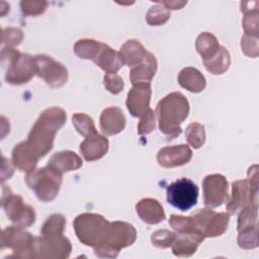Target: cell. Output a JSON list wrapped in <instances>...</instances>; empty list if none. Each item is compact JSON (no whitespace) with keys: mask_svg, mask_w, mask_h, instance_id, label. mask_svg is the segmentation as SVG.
I'll use <instances>...</instances> for the list:
<instances>
[{"mask_svg":"<svg viewBox=\"0 0 259 259\" xmlns=\"http://www.w3.org/2000/svg\"><path fill=\"white\" fill-rule=\"evenodd\" d=\"M238 245L241 249L249 250L258 247V226L239 232Z\"/></svg>","mask_w":259,"mask_h":259,"instance_id":"obj_36","label":"cell"},{"mask_svg":"<svg viewBox=\"0 0 259 259\" xmlns=\"http://www.w3.org/2000/svg\"><path fill=\"white\" fill-rule=\"evenodd\" d=\"M156 125L155 112L150 108L146 113L141 116L140 122L138 124V134L141 136L149 135L153 132Z\"/></svg>","mask_w":259,"mask_h":259,"instance_id":"obj_40","label":"cell"},{"mask_svg":"<svg viewBox=\"0 0 259 259\" xmlns=\"http://www.w3.org/2000/svg\"><path fill=\"white\" fill-rule=\"evenodd\" d=\"M137 239V231L133 225L125 222L110 223L105 243L93 248L99 258H115L123 248L132 246Z\"/></svg>","mask_w":259,"mask_h":259,"instance_id":"obj_5","label":"cell"},{"mask_svg":"<svg viewBox=\"0 0 259 259\" xmlns=\"http://www.w3.org/2000/svg\"><path fill=\"white\" fill-rule=\"evenodd\" d=\"M103 85L107 91L112 94H118L122 91L124 83L117 74H105L103 77Z\"/></svg>","mask_w":259,"mask_h":259,"instance_id":"obj_42","label":"cell"},{"mask_svg":"<svg viewBox=\"0 0 259 259\" xmlns=\"http://www.w3.org/2000/svg\"><path fill=\"white\" fill-rule=\"evenodd\" d=\"M125 121V116L119 107H107L100 114L101 132L106 136L116 135L123 131Z\"/></svg>","mask_w":259,"mask_h":259,"instance_id":"obj_19","label":"cell"},{"mask_svg":"<svg viewBox=\"0 0 259 259\" xmlns=\"http://www.w3.org/2000/svg\"><path fill=\"white\" fill-rule=\"evenodd\" d=\"M72 251V245L65 236L46 238L35 237V258L65 259Z\"/></svg>","mask_w":259,"mask_h":259,"instance_id":"obj_12","label":"cell"},{"mask_svg":"<svg viewBox=\"0 0 259 259\" xmlns=\"http://www.w3.org/2000/svg\"><path fill=\"white\" fill-rule=\"evenodd\" d=\"M185 139L192 148L199 149L205 142L204 126L198 122L190 123L185 131Z\"/></svg>","mask_w":259,"mask_h":259,"instance_id":"obj_33","label":"cell"},{"mask_svg":"<svg viewBox=\"0 0 259 259\" xmlns=\"http://www.w3.org/2000/svg\"><path fill=\"white\" fill-rule=\"evenodd\" d=\"M170 18V10L161 3L152 6L146 15V21L149 25L158 26L163 25Z\"/></svg>","mask_w":259,"mask_h":259,"instance_id":"obj_34","label":"cell"},{"mask_svg":"<svg viewBox=\"0 0 259 259\" xmlns=\"http://www.w3.org/2000/svg\"><path fill=\"white\" fill-rule=\"evenodd\" d=\"M82 159L72 151H61L54 154L49 160L47 166L63 174L69 171H75L82 166Z\"/></svg>","mask_w":259,"mask_h":259,"instance_id":"obj_22","label":"cell"},{"mask_svg":"<svg viewBox=\"0 0 259 259\" xmlns=\"http://www.w3.org/2000/svg\"><path fill=\"white\" fill-rule=\"evenodd\" d=\"M155 113L160 131L172 140L182 133L180 123L189 113L188 100L180 92H172L159 101Z\"/></svg>","mask_w":259,"mask_h":259,"instance_id":"obj_2","label":"cell"},{"mask_svg":"<svg viewBox=\"0 0 259 259\" xmlns=\"http://www.w3.org/2000/svg\"><path fill=\"white\" fill-rule=\"evenodd\" d=\"M243 28L246 35H258V10L257 8L244 12Z\"/></svg>","mask_w":259,"mask_h":259,"instance_id":"obj_37","label":"cell"},{"mask_svg":"<svg viewBox=\"0 0 259 259\" xmlns=\"http://www.w3.org/2000/svg\"><path fill=\"white\" fill-rule=\"evenodd\" d=\"M73 226L78 240L86 246L95 248L105 243L110 222L100 214L85 212L75 218Z\"/></svg>","mask_w":259,"mask_h":259,"instance_id":"obj_4","label":"cell"},{"mask_svg":"<svg viewBox=\"0 0 259 259\" xmlns=\"http://www.w3.org/2000/svg\"><path fill=\"white\" fill-rule=\"evenodd\" d=\"M221 45L219 44L217 37L210 32L200 33L195 41V48L197 53L201 56L202 60H208L212 58L220 50Z\"/></svg>","mask_w":259,"mask_h":259,"instance_id":"obj_26","label":"cell"},{"mask_svg":"<svg viewBox=\"0 0 259 259\" xmlns=\"http://www.w3.org/2000/svg\"><path fill=\"white\" fill-rule=\"evenodd\" d=\"M148 51L145 50L143 45L137 39L126 40L119 50V55L124 65L134 67L140 64L146 57Z\"/></svg>","mask_w":259,"mask_h":259,"instance_id":"obj_25","label":"cell"},{"mask_svg":"<svg viewBox=\"0 0 259 259\" xmlns=\"http://www.w3.org/2000/svg\"><path fill=\"white\" fill-rule=\"evenodd\" d=\"M1 206L5 210L7 218L15 225L21 228H28L35 222L34 209L26 204L22 197L13 194L9 186L2 183Z\"/></svg>","mask_w":259,"mask_h":259,"instance_id":"obj_7","label":"cell"},{"mask_svg":"<svg viewBox=\"0 0 259 259\" xmlns=\"http://www.w3.org/2000/svg\"><path fill=\"white\" fill-rule=\"evenodd\" d=\"M247 205L258 206V189L253 188L248 179L234 181L232 183V194L226 205L228 213L236 214Z\"/></svg>","mask_w":259,"mask_h":259,"instance_id":"obj_10","label":"cell"},{"mask_svg":"<svg viewBox=\"0 0 259 259\" xmlns=\"http://www.w3.org/2000/svg\"><path fill=\"white\" fill-rule=\"evenodd\" d=\"M159 3L164 5L169 10H171V9L177 10V9L183 8L187 4V1H162Z\"/></svg>","mask_w":259,"mask_h":259,"instance_id":"obj_44","label":"cell"},{"mask_svg":"<svg viewBox=\"0 0 259 259\" xmlns=\"http://www.w3.org/2000/svg\"><path fill=\"white\" fill-rule=\"evenodd\" d=\"M203 64L206 70L211 74L213 75L224 74L231 65L230 54L225 47L221 46L219 52L212 58L203 61Z\"/></svg>","mask_w":259,"mask_h":259,"instance_id":"obj_28","label":"cell"},{"mask_svg":"<svg viewBox=\"0 0 259 259\" xmlns=\"http://www.w3.org/2000/svg\"><path fill=\"white\" fill-rule=\"evenodd\" d=\"M11 249L16 258H35V237L18 226L5 228L1 234V249Z\"/></svg>","mask_w":259,"mask_h":259,"instance_id":"obj_8","label":"cell"},{"mask_svg":"<svg viewBox=\"0 0 259 259\" xmlns=\"http://www.w3.org/2000/svg\"><path fill=\"white\" fill-rule=\"evenodd\" d=\"M23 36V32L20 28L7 27L2 30V44L6 47L13 48L22 41Z\"/></svg>","mask_w":259,"mask_h":259,"instance_id":"obj_39","label":"cell"},{"mask_svg":"<svg viewBox=\"0 0 259 259\" xmlns=\"http://www.w3.org/2000/svg\"><path fill=\"white\" fill-rule=\"evenodd\" d=\"M167 201L173 207L187 211L197 203L198 187L189 178H180L167 187Z\"/></svg>","mask_w":259,"mask_h":259,"instance_id":"obj_9","label":"cell"},{"mask_svg":"<svg viewBox=\"0 0 259 259\" xmlns=\"http://www.w3.org/2000/svg\"><path fill=\"white\" fill-rule=\"evenodd\" d=\"M204 239V236L199 234L176 232L171 245L172 252L177 257H190L196 252L197 247Z\"/></svg>","mask_w":259,"mask_h":259,"instance_id":"obj_18","label":"cell"},{"mask_svg":"<svg viewBox=\"0 0 259 259\" xmlns=\"http://www.w3.org/2000/svg\"><path fill=\"white\" fill-rule=\"evenodd\" d=\"M169 225L178 233H190V234H203L196 228L191 217H182L177 214H172L169 219ZM205 238V237H204Z\"/></svg>","mask_w":259,"mask_h":259,"instance_id":"obj_32","label":"cell"},{"mask_svg":"<svg viewBox=\"0 0 259 259\" xmlns=\"http://www.w3.org/2000/svg\"><path fill=\"white\" fill-rule=\"evenodd\" d=\"M1 64L5 69V81L11 85L25 84L36 75L34 57L22 54L14 48H2Z\"/></svg>","mask_w":259,"mask_h":259,"instance_id":"obj_3","label":"cell"},{"mask_svg":"<svg viewBox=\"0 0 259 259\" xmlns=\"http://www.w3.org/2000/svg\"><path fill=\"white\" fill-rule=\"evenodd\" d=\"M157 71V60L155 56L148 52L144 60L131 68L130 80L134 85L151 84V81Z\"/></svg>","mask_w":259,"mask_h":259,"instance_id":"obj_20","label":"cell"},{"mask_svg":"<svg viewBox=\"0 0 259 259\" xmlns=\"http://www.w3.org/2000/svg\"><path fill=\"white\" fill-rule=\"evenodd\" d=\"M178 83L184 89L192 92H201L206 85L204 76L195 68L186 67L182 69L178 75Z\"/></svg>","mask_w":259,"mask_h":259,"instance_id":"obj_24","label":"cell"},{"mask_svg":"<svg viewBox=\"0 0 259 259\" xmlns=\"http://www.w3.org/2000/svg\"><path fill=\"white\" fill-rule=\"evenodd\" d=\"M63 174L57 172L49 166L34 169L26 173L25 182L32 189L36 197L44 202L54 200L61 188Z\"/></svg>","mask_w":259,"mask_h":259,"instance_id":"obj_6","label":"cell"},{"mask_svg":"<svg viewBox=\"0 0 259 259\" xmlns=\"http://www.w3.org/2000/svg\"><path fill=\"white\" fill-rule=\"evenodd\" d=\"M48 7V2L46 1H21L20 8L23 14L35 16L44 13Z\"/></svg>","mask_w":259,"mask_h":259,"instance_id":"obj_41","label":"cell"},{"mask_svg":"<svg viewBox=\"0 0 259 259\" xmlns=\"http://www.w3.org/2000/svg\"><path fill=\"white\" fill-rule=\"evenodd\" d=\"M102 44L103 42L97 41L95 39L82 38L76 41L74 45V53L80 59L94 61L100 52Z\"/></svg>","mask_w":259,"mask_h":259,"instance_id":"obj_29","label":"cell"},{"mask_svg":"<svg viewBox=\"0 0 259 259\" xmlns=\"http://www.w3.org/2000/svg\"><path fill=\"white\" fill-rule=\"evenodd\" d=\"M230 214L226 212H214L207 221L204 229L203 235L206 238H214L223 235L229 226Z\"/></svg>","mask_w":259,"mask_h":259,"instance_id":"obj_27","label":"cell"},{"mask_svg":"<svg viewBox=\"0 0 259 259\" xmlns=\"http://www.w3.org/2000/svg\"><path fill=\"white\" fill-rule=\"evenodd\" d=\"M192 158V151L187 145L165 147L157 154L158 164L164 168H174L187 164Z\"/></svg>","mask_w":259,"mask_h":259,"instance_id":"obj_15","label":"cell"},{"mask_svg":"<svg viewBox=\"0 0 259 259\" xmlns=\"http://www.w3.org/2000/svg\"><path fill=\"white\" fill-rule=\"evenodd\" d=\"M65 228L66 218L61 213H54L51 214L44 223L40 230V236L46 238L62 236L64 234Z\"/></svg>","mask_w":259,"mask_h":259,"instance_id":"obj_30","label":"cell"},{"mask_svg":"<svg viewBox=\"0 0 259 259\" xmlns=\"http://www.w3.org/2000/svg\"><path fill=\"white\" fill-rule=\"evenodd\" d=\"M108 140L97 132L85 137V140L80 144V153L88 162H93L101 159L108 151Z\"/></svg>","mask_w":259,"mask_h":259,"instance_id":"obj_16","label":"cell"},{"mask_svg":"<svg viewBox=\"0 0 259 259\" xmlns=\"http://www.w3.org/2000/svg\"><path fill=\"white\" fill-rule=\"evenodd\" d=\"M66 119L67 113L60 107H50L40 113L26 140L38 158L45 157L53 149L55 135Z\"/></svg>","mask_w":259,"mask_h":259,"instance_id":"obj_1","label":"cell"},{"mask_svg":"<svg viewBox=\"0 0 259 259\" xmlns=\"http://www.w3.org/2000/svg\"><path fill=\"white\" fill-rule=\"evenodd\" d=\"M151 84L134 85L127 93L125 101L127 110L135 117H141L150 109L151 100Z\"/></svg>","mask_w":259,"mask_h":259,"instance_id":"obj_14","label":"cell"},{"mask_svg":"<svg viewBox=\"0 0 259 259\" xmlns=\"http://www.w3.org/2000/svg\"><path fill=\"white\" fill-rule=\"evenodd\" d=\"M174 238H175L174 232H171L169 230H158L155 233H153L151 237V241L155 247L165 249V248H169L172 245Z\"/></svg>","mask_w":259,"mask_h":259,"instance_id":"obj_38","label":"cell"},{"mask_svg":"<svg viewBox=\"0 0 259 259\" xmlns=\"http://www.w3.org/2000/svg\"><path fill=\"white\" fill-rule=\"evenodd\" d=\"M72 122L77 132L83 137H87L97 132L93 119L83 112L75 113L72 116Z\"/></svg>","mask_w":259,"mask_h":259,"instance_id":"obj_35","label":"cell"},{"mask_svg":"<svg viewBox=\"0 0 259 259\" xmlns=\"http://www.w3.org/2000/svg\"><path fill=\"white\" fill-rule=\"evenodd\" d=\"M257 218H258V206L247 205L242 210L238 218V232L257 227Z\"/></svg>","mask_w":259,"mask_h":259,"instance_id":"obj_31","label":"cell"},{"mask_svg":"<svg viewBox=\"0 0 259 259\" xmlns=\"http://www.w3.org/2000/svg\"><path fill=\"white\" fill-rule=\"evenodd\" d=\"M36 75L42 78L52 88H60L68 80V71L64 65L47 55L34 56Z\"/></svg>","mask_w":259,"mask_h":259,"instance_id":"obj_11","label":"cell"},{"mask_svg":"<svg viewBox=\"0 0 259 259\" xmlns=\"http://www.w3.org/2000/svg\"><path fill=\"white\" fill-rule=\"evenodd\" d=\"M136 211L140 219L149 225H157L165 220L163 206L157 199L143 198L136 204Z\"/></svg>","mask_w":259,"mask_h":259,"instance_id":"obj_21","label":"cell"},{"mask_svg":"<svg viewBox=\"0 0 259 259\" xmlns=\"http://www.w3.org/2000/svg\"><path fill=\"white\" fill-rule=\"evenodd\" d=\"M258 37L244 34L241 39L242 52L252 58H257L258 56Z\"/></svg>","mask_w":259,"mask_h":259,"instance_id":"obj_43","label":"cell"},{"mask_svg":"<svg viewBox=\"0 0 259 259\" xmlns=\"http://www.w3.org/2000/svg\"><path fill=\"white\" fill-rule=\"evenodd\" d=\"M93 62L106 74H116V72L124 65L119 52L114 51L106 44H102L100 52Z\"/></svg>","mask_w":259,"mask_h":259,"instance_id":"obj_23","label":"cell"},{"mask_svg":"<svg viewBox=\"0 0 259 259\" xmlns=\"http://www.w3.org/2000/svg\"><path fill=\"white\" fill-rule=\"evenodd\" d=\"M203 202L208 207H218L229 198L228 181L222 174H210L202 181Z\"/></svg>","mask_w":259,"mask_h":259,"instance_id":"obj_13","label":"cell"},{"mask_svg":"<svg viewBox=\"0 0 259 259\" xmlns=\"http://www.w3.org/2000/svg\"><path fill=\"white\" fill-rule=\"evenodd\" d=\"M38 156L26 141L20 142L12 150V163L21 172L29 173L37 165Z\"/></svg>","mask_w":259,"mask_h":259,"instance_id":"obj_17","label":"cell"}]
</instances>
